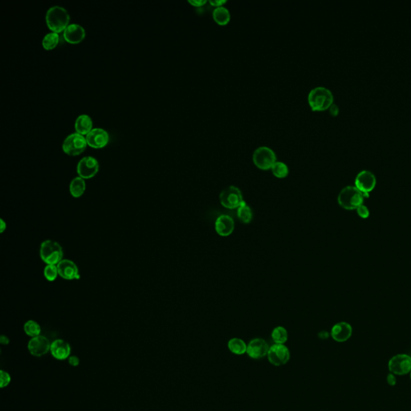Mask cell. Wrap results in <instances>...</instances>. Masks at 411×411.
Returning <instances> with one entry per match:
<instances>
[{
	"mask_svg": "<svg viewBox=\"0 0 411 411\" xmlns=\"http://www.w3.org/2000/svg\"><path fill=\"white\" fill-rule=\"evenodd\" d=\"M63 33L65 40L71 44H80L83 41L86 35L85 28L76 23L69 24Z\"/></svg>",
	"mask_w": 411,
	"mask_h": 411,
	"instance_id": "cell-17",
	"label": "cell"
},
{
	"mask_svg": "<svg viewBox=\"0 0 411 411\" xmlns=\"http://www.w3.org/2000/svg\"><path fill=\"white\" fill-rule=\"evenodd\" d=\"M235 229L233 219L229 215H220L215 221V231L220 236H229Z\"/></svg>",
	"mask_w": 411,
	"mask_h": 411,
	"instance_id": "cell-19",
	"label": "cell"
},
{
	"mask_svg": "<svg viewBox=\"0 0 411 411\" xmlns=\"http://www.w3.org/2000/svg\"><path fill=\"white\" fill-rule=\"evenodd\" d=\"M47 26L52 33H64L69 25L70 16L67 10L60 6H54L48 10L45 17Z\"/></svg>",
	"mask_w": 411,
	"mask_h": 411,
	"instance_id": "cell-1",
	"label": "cell"
},
{
	"mask_svg": "<svg viewBox=\"0 0 411 411\" xmlns=\"http://www.w3.org/2000/svg\"><path fill=\"white\" fill-rule=\"evenodd\" d=\"M272 172L273 175L278 178H286L289 175V169L285 163L282 162H276L272 167Z\"/></svg>",
	"mask_w": 411,
	"mask_h": 411,
	"instance_id": "cell-28",
	"label": "cell"
},
{
	"mask_svg": "<svg viewBox=\"0 0 411 411\" xmlns=\"http://www.w3.org/2000/svg\"><path fill=\"white\" fill-rule=\"evenodd\" d=\"M188 2H189V4L195 7H203L206 3V0H189Z\"/></svg>",
	"mask_w": 411,
	"mask_h": 411,
	"instance_id": "cell-33",
	"label": "cell"
},
{
	"mask_svg": "<svg viewBox=\"0 0 411 411\" xmlns=\"http://www.w3.org/2000/svg\"><path fill=\"white\" fill-rule=\"evenodd\" d=\"M75 130L77 134L87 136L93 130L92 118L87 114L79 116L75 121Z\"/></svg>",
	"mask_w": 411,
	"mask_h": 411,
	"instance_id": "cell-20",
	"label": "cell"
},
{
	"mask_svg": "<svg viewBox=\"0 0 411 411\" xmlns=\"http://www.w3.org/2000/svg\"><path fill=\"white\" fill-rule=\"evenodd\" d=\"M0 377H1V386H0L1 388H5L8 386L12 381L10 374L7 371L2 370H0Z\"/></svg>",
	"mask_w": 411,
	"mask_h": 411,
	"instance_id": "cell-30",
	"label": "cell"
},
{
	"mask_svg": "<svg viewBox=\"0 0 411 411\" xmlns=\"http://www.w3.org/2000/svg\"><path fill=\"white\" fill-rule=\"evenodd\" d=\"M10 340L7 336L2 335L0 337V343L2 344H9Z\"/></svg>",
	"mask_w": 411,
	"mask_h": 411,
	"instance_id": "cell-37",
	"label": "cell"
},
{
	"mask_svg": "<svg viewBox=\"0 0 411 411\" xmlns=\"http://www.w3.org/2000/svg\"><path fill=\"white\" fill-rule=\"evenodd\" d=\"M387 382H388L389 385L391 386H394L397 383V380H396V377H395L394 374H390L387 375Z\"/></svg>",
	"mask_w": 411,
	"mask_h": 411,
	"instance_id": "cell-35",
	"label": "cell"
},
{
	"mask_svg": "<svg viewBox=\"0 0 411 411\" xmlns=\"http://www.w3.org/2000/svg\"><path fill=\"white\" fill-rule=\"evenodd\" d=\"M333 101V93L325 87L312 88L308 96V102L312 111H325L329 109Z\"/></svg>",
	"mask_w": 411,
	"mask_h": 411,
	"instance_id": "cell-3",
	"label": "cell"
},
{
	"mask_svg": "<svg viewBox=\"0 0 411 411\" xmlns=\"http://www.w3.org/2000/svg\"><path fill=\"white\" fill-rule=\"evenodd\" d=\"M72 348L69 343L63 339H56L51 342L50 353L55 359L64 360L71 356Z\"/></svg>",
	"mask_w": 411,
	"mask_h": 411,
	"instance_id": "cell-16",
	"label": "cell"
},
{
	"mask_svg": "<svg viewBox=\"0 0 411 411\" xmlns=\"http://www.w3.org/2000/svg\"><path fill=\"white\" fill-rule=\"evenodd\" d=\"M237 216L241 222L246 224L250 223L252 221L253 217L252 209L245 202L237 209Z\"/></svg>",
	"mask_w": 411,
	"mask_h": 411,
	"instance_id": "cell-24",
	"label": "cell"
},
{
	"mask_svg": "<svg viewBox=\"0 0 411 411\" xmlns=\"http://www.w3.org/2000/svg\"><path fill=\"white\" fill-rule=\"evenodd\" d=\"M353 328L349 323L339 322L333 326L331 330V336L337 342H344L351 337Z\"/></svg>",
	"mask_w": 411,
	"mask_h": 411,
	"instance_id": "cell-18",
	"label": "cell"
},
{
	"mask_svg": "<svg viewBox=\"0 0 411 411\" xmlns=\"http://www.w3.org/2000/svg\"><path fill=\"white\" fill-rule=\"evenodd\" d=\"M23 330L27 335L33 338V337L40 335L41 327L36 321L30 320V321H28L24 324Z\"/></svg>",
	"mask_w": 411,
	"mask_h": 411,
	"instance_id": "cell-26",
	"label": "cell"
},
{
	"mask_svg": "<svg viewBox=\"0 0 411 411\" xmlns=\"http://www.w3.org/2000/svg\"><path fill=\"white\" fill-rule=\"evenodd\" d=\"M6 229H7V223H5L4 220H0V232H1V233H2V232H3V231H4Z\"/></svg>",
	"mask_w": 411,
	"mask_h": 411,
	"instance_id": "cell-38",
	"label": "cell"
},
{
	"mask_svg": "<svg viewBox=\"0 0 411 411\" xmlns=\"http://www.w3.org/2000/svg\"><path fill=\"white\" fill-rule=\"evenodd\" d=\"M376 183V177L374 173L371 171L364 170L359 172L356 177L355 187L362 193L369 194L374 189Z\"/></svg>",
	"mask_w": 411,
	"mask_h": 411,
	"instance_id": "cell-12",
	"label": "cell"
},
{
	"mask_svg": "<svg viewBox=\"0 0 411 411\" xmlns=\"http://www.w3.org/2000/svg\"><path fill=\"white\" fill-rule=\"evenodd\" d=\"M272 338H273V342H275V344H284L289 338L288 331L284 327L278 326L273 329V333H272Z\"/></svg>",
	"mask_w": 411,
	"mask_h": 411,
	"instance_id": "cell-27",
	"label": "cell"
},
{
	"mask_svg": "<svg viewBox=\"0 0 411 411\" xmlns=\"http://www.w3.org/2000/svg\"><path fill=\"white\" fill-rule=\"evenodd\" d=\"M267 356L271 364L275 366H281L289 362L290 352L286 345L275 344L269 348Z\"/></svg>",
	"mask_w": 411,
	"mask_h": 411,
	"instance_id": "cell-10",
	"label": "cell"
},
{
	"mask_svg": "<svg viewBox=\"0 0 411 411\" xmlns=\"http://www.w3.org/2000/svg\"><path fill=\"white\" fill-rule=\"evenodd\" d=\"M86 141L91 148H104L109 143V133L101 128H96L86 136Z\"/></svg>",
	"mask_w": 411,
	"mask_h": 411,
	"instance_id": "cell-13",
	"label": "cell"
},
{
	"mask_svg": "<svg viewBox=\"0 0 411 411\" xmlns=\"http://www.w3.org/2000/svg\"><path fill=\"white\" fill-rule=\"evenodd\" d=\"M226 2V1H225V0H211L209 2V3L212 7H215V8H216V7H223Z\"/></svg>",
	"mask_w": 411,
	"mask_h": 411,
	"instance_id": "cell-34",
	"label": "cell"
},
{
	"mask_svg": "<svg viewBox=\"0 0 411 411\" xmlns=\"http://www.w3.org/2000/svg\"><path fill=\"white\" fill-rule=\"evenodd\" d=\"M99 162L95 157L87 156L78 162L76 171L79 177L86 179H90L97 175L99 171Z\"/></svg>",
	"mask_w": 411,
	"mask_h": 411,
	"instance_id": "cell-9",
	"label": "cell"
},
{
	"mask_svg": "<svg viewBox=\"0 0 411 411\" xmlns=\"http://www.w3.org/2000/svg\"><path fill=\"white\" fill-rule=\"evenodd\" d=\"M88 146L86 137L83 135L74 133L70 134L63 142L62 150L68 156H78L86 150Z\"/></svg>",
	"mask_w": 411,
	"mask_h": 411,
	"instance_id": "cell-6",
	"label": "cell"
},
{
	"mask_svg": "<svg viewBox=\"0 0 411 411\" xmlns=\"http://www.w3.org/2000/svg\"><path fill=\"white\" fill-rule=\"evenodd\" d=\"M68 360V364L73 367H76L80 365V359L76 356H70Z\"/></svg>",
	"mask_w": 411,
	"mask_h": 411,
	"instance_id": "cell-32",
	"label": "cell"
},
{
	"mask_svg": "<svg viewBox=\"0 0 411 411\" xmlns=\"http://www.w3.org/2000/svg\"><path fill=\"white\" fill-rule=\"evenodd\" d=\"M39 255L47 265H57L64 257L63 248L60 243L51 240H44L40 245Z\"/></svg>",
	"mask_w": 411,
	"mask_h": 411,
	"instance_id": "cell-4",
	"label": "cell"
},
{
	"mask_svg": "<svg viewBox=\"0 0 411 411\" xmlns=\"http://www.w3.org/2000/svg\"><path fill=\"white\" fill-rule=\"evenodd\" d=\"M357 212H358V215L362 219H367L370 216V210L366 206L363 205V204L360 206L359 207L357 208Z\"/></svg>",
	"mask_w": 411,
	"mask_h": 411,
	"instance_id": "cell-31",
	"label": "cell"
},
{
	"mask_svg": "<svg viewBox=\"0 0 411 411\" xmlns=\"http://www.w3.org/2000/svg\"><path fill=\"white\" fill-rule=\"evenodd\" d=\"M60 42V35L57 33H51L47 34L42 41V46L45 50H52L56 49Z\"/></svg>",
	"mask_w": 411,
	"mask_h": 411,
	"instance_id": "cell-25",
	"label": "cell"
},
{
	"mask_svg": "<svg viewBox=\"0 0 411 411\" xmlns=\"http://www.w3.org/2000/svg\"><path fill=\"white\" fill-rule=\"evenodd\" d=\"M44 275L45 279L49 281H55L59 275L57 265H47L44 268Z\"/></svg>",
	"mask_w": 411,
	"mask_h": 411,
	"instance_id": "cell-29",
	"label": "cell"
},
{
	"mask_svg": "<svg viewBox=\"0 0 411 411\" xmlns=\"http://www.w3.org/2000/svg\"><path fill=\"white\" fill-rule=\"evenodd\" d=\"M388 368L391 374L405 375L411 371V357L408 354H397L389 360Z\"/></svg>",
	"mask_w": 411,
	"mask_h": 411,
	"instance_id": "cell-8",
	"label": "cell"
},
{
	"mask_svg": "<svg viewBox=\"0 0 411 411\" xmlns=\"http://www.w3.org/2000/svg\"><path fill=\"white\" fill-rule=\"evenodd\" d=\"M214 20L221 26L226 25L231 20V13L226 7H216L212 13Z\"/></svg>",
	"mask_w": 411,
	"mask_h": 411,
	"instance_id": "cell-22",
	"label": "cell"
},
{
	"mask_svg": "<svg viewBox=\"0 0 411 411\" xmlns=\"http://www.w3.org/2000/svg\"><path fill=\"white\" fill-rule=\"evenodd\" d=\"M410 374H411V373H410Z\"/></svg>",
	"mask_w": 411,
	"mask_h": 411,
	"instance_id": "cell-39",
	"label": "cell"
},
{
	"mask_svg": "<svg viewBox=\"0 0 411 411\" xmlns=\"http://www.w3.org/2000/svg\"><path fill=\"white\" fill-rule=\"evenodd\" d=\"M270 347L268 343L262 338H255L247 344V353L250 358L255 360L261 359L268 355Z\"/></svg>",
	"mask_w": 411,
	"mask_h": 411,
	"instance_id": "cell-14",
	"label": "cell"
},
{
	"mask_svg": "<svg viewBox=\"0 0 411 411\" xmlns=\"http://www.w3.org/2000/svg\"><path fill=\"white\" fill-rule=\"evenodd\" d=\"M227 346L229 350L236 355H243L247 353V345L243 340L240 338H232L230 340Z\"/></svg>",
	"mask_w": 411,
	"mask_h": 411,
	"instance_id": "cell-23",
	"label": "cell"
},
{
	"mask_svg": "<svg viewBox=\"0 0 411 411\" xmlns=\"http://www.w3.org/2000/svg\"><path fill=\"white\" fill-rule=\"evenodd\" d=\"M57 268L59 275L65 280H79L81 277L78 267L71 259H62L58 263Z\"/></svg>",
	"mask_w": 411,
	"mask_h": 411,
	"instance_id": "cell-15",
	"label": "cell"
},
{
	"mask_svg": "<svg viewBox=\"0 0 411 411\" xmlns=\"http://www.w3.org/2000/svg\"><path fill=\"white\" fill-rule=\"evenodd\" d=\"M329 111H330L332 115L337 116L338 113H339V109H338L337 105H336L335 104H333L331 105L330 108H329Z\"/></svg>",
	"mask_w": 411,
	"mask_h": 411,
	"instance_id": "cell-36",
	"label": "cell"
},
{
	"mask_svg": "<svg viewBox=\"0 0 411 411\" xmlns=\"http://www.w3.org/2000/svg\"><path fill=\"white\" fill-rule=\"evenodd\" d=\"M369 197L370 194L362 193L354 186H348L340 192L337 201L339 205L345 210H357V208L362 205L364 199Z\"/></svg>",
	"mask_w": 411,
	"mask_h": 411,
	"instance_id": "cell-2",
	"label": "cell"
},
{
	"mask_svg": "<svg viewBox=\"0 0 411 411\" xmlns=\"http://www.w3.org/2000/svg\"><path fill=\"white\" fill-rule=\"evenodd\" d=\"M252 160L257 168L267 171L271 170L276 161V154L268 146H260L255 150Z\"/></svg>",
	"mask_w": 411,
	"mask_h": 411,
	"instance_id": "cell-5",
	"label": "cell"
},
{
	"mask_svg": "<svg viewBox=\"0 0 411 411\" xmlns=\"http://www.w3.org/2000/svg\"><path fill=\"white\" fill-rule=\"evenodd\" d=\"M86 189V180L84 178L78 176V177H76L71 181L69 185V192L73 198H76V199L81 198L85 194Z\"/></svg>",
	"mask_w": 411,
	"mask_h": 411,
	"instance_id": "cell-21",
	"label": "cell"
},
{
	"mask_svg": "<svg viewBox=\"0 0 411 411\" xmlns=\"http://www.w3.org/2000/svg\"><path fill=\"white\" fill-rule=\"evenodd\" d=\"M51 344L50 341L44 336L33 337L28 342V351L32 355L39 358L50 352Z\"/></svg>",
	"mask_w": 411,
	"mask_h": 411,
	"instance_id": "cell-11",
	"label": "cell"
},
{
	"mask_svg": "<svg viewBox=\"0 0 411 411\" xmlns=\"http://www.w3.org/2000/svg\"><path fill=\"white\" fill-rule=\"evenodd\" d=\"M220 204L227 209H238L244 202L240 189L234 186L227 187L220 193Z\"/></svg>",
	"mask_w": 411,
	"mask_h": 411,
	"instance_id": "cell-7",
	"label": "cell"
}]
</instances>
